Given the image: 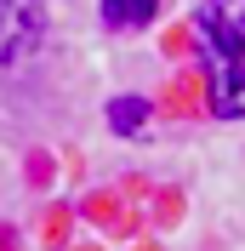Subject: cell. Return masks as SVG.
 Wrapping results in <instances>:
<instances>
[{
  "label": "cell",
  "instance_id": "7a4b0ae2",
  "mask_svg": "<svg viewBox=\"0 0 245 251\" xmlns=\"http://www.w3.org/2000/svg\"><path fill=\"white\" fill-rule=\"evenodd\" d=\"M40 0H0V75L40 46Z\"/></svg>",
  "mask_w": 245,
  "mask_h": 251
},
{
  "label": "cell",
  "instance_id": "277c9868",
  "mask_svg": "<svg viewBox=\"0 0 245 251\" xmlns=\"http://www.w3.org/2000/svg\"><path fill=\"white\" fill-rule=\"evenodd\" d=\"M143 120H148V103H143V97H114V103H108V126H114L120 137H137Z\"/></svg>",
  "mask_w": 245,
  "mask_h": 251
},
{
  "label": "cell",
  "instance_id": "6da1fadb",
  "mask_svg": "<svg viewBox=\"0 0 245 251\" xmlns=\"http://www.w3.org/2000/svg\"><path fill=\"white\" fill-rule=\"evenodd\" d=\"M194 34L211 75V114L245 120V0H199Z\"/></svg>",
  "mask_w": 245,
  "mask_h": 251
},
{
  "label": "cell",
  "instance_id": "3957f363",
  "mask_svg": "<svg viewBox=\"0 0 245 251\" xmlns=\"http://www.w3.org/2000/svg\"><path fill=\"white\" fill-rule=\"evenodd\" d=\"M154 12H160V0H103L108 29H143V23H154Z\"/></svg>",
  "mask_w": 245,
  "mask_h": 251
}]
</instances>
